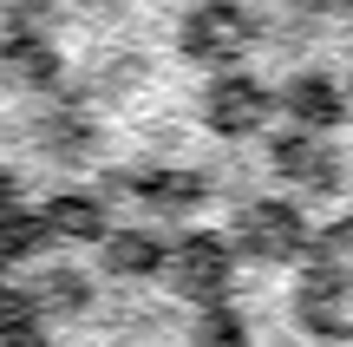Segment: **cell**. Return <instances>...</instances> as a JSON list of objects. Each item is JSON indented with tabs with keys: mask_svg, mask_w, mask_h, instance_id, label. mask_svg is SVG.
Here are the masks:
<instances>
[{
	"mask_svg": "<svg viewBox=\"0 0 353 347\" xmlns=\"http://www.w3.org/2000/svg\"><path fill=\"white\" fill-rule=\"evenodd\" d=\"M0 308L26 347H353V0H0Z\"/></svg>",
	"mask_w": 353,
	"mask_h": 347,
	"instance_id": "cell-1",
	"label": "cell"
},
{
	"mask_svg": "<svg viewBox=\"0 0 353 347\" xmlns=\"http://www.w3.org/2000/svg\"><path fill=\"white\" fill-rule=\"evenodd\" d=\"M0 347H26L20 335H13V321H7V308H0Z\"/></svg>",
	"mask_w": 353,
	"mask_h": 347,
	"instance_id": "cell-2",
	"label": "cell"
}]
</instances>
